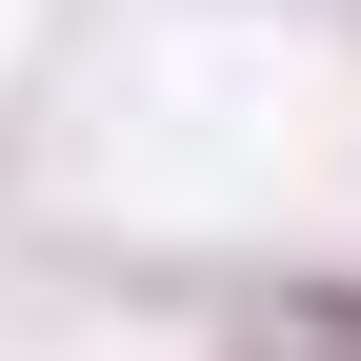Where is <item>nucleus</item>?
<instances>
[{
	"label": "nucleus",
	"mask_w": 361,
	"mask_h": 361,
	"mask_svg": "<svg viewBox=\"0 0 361 361\" xmlns=\"http://www.w3.org/2000/svg\"><path fill=\"white\" fill-rule=\"evenodd\" d=\"M261 361H361V301H322V322H281Z\"/></svg>",
	"instance_id": "nucleus-1"
}]
</instances>
